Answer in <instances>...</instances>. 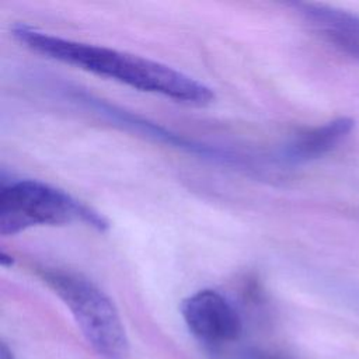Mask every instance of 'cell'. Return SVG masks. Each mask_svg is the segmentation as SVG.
<instances>
[{
  "mask_svg": "<svg viewBox=\"0 0 359 359\" xmlns=\"http://www.w3.org/2000/svg\"><path fill=\"white\" fill-rule=\"evenodd\" d=\"M11 35L22 46L43 57L115 80L139 91L191 105H206L215 100L213 90L205 83L139 55L62 38L25 22L14 24Z\"/></svg>",
  "mask_w": 359,
  "mask_h": 359,
  "instance_id": "6da1fadb",
  "label": "cell"
},
{
  "mask_svg": "<svg viewBox=\"0 0 359 359\" xmlns=\"http://www.w3.org/2000/svg\"><path fill=\"white\" fill-rule=\"evenodd\" d=\"M80 223L98 231L109 227L95 209L63 189L39 180H1L0 234L14 236L34 226Z\"/></svg>",
  "mask_w": 359,
  "mask_h": 359,
  "instance_id": "7a4b0ae2",
  "label": "cell"
},
{
  "mask_svg": "<svg viewBox=\"0 0 359 359\" xmlns=\"http://www.w3.org/2000/svg\"><path fill=\"white\" fill-rule=\"evenodd\" d=\"M43 282L73 314L93 349L105 359H125L128 338L112 300L91 280L70 271L42 268Z\"/></svg>",
  "mask_w": 359,
  "mask_h": 359,
  "instance_id": "3957f363",
  "label": "cell"
},
{
  "mask_svg": "<svg viewBox=\"0 0 359 359\" xmlns=\"http://www.w3.org/2000/svg\"><path fill=\"white\" fill-rule=\"evenodd\" d=\"M182 318L189 331L209 344L230 342L240 337L241 318L231 303L215 290H199L181 303Z\"/></svg>",
  "mask_w": 359,
  "mask_h": 359,
  "instance_id": "277c9868",
  "label": "cell"
},
{
  "mask_svg": "<svg viewBox=\"0 0 359 359\" xmlns=\"http://www.w3.org/2000/svg\"><path fill=\"white\" fill-rule=\"evenodd\" d=\"M70 95L86 104L87 107H90L93 111H97L98 114L109 118L112 122H119L128 128H132L136 132L144 133L146 136H153L156 140L167 143L170 146H177L180 149H184L192 154H199L202 157H209L215 161H222L226 164H236V165H244L245 164V158L234 154L230 150H224V149H219V147H212V146H206V144H201L196 143L194 140H189L184 136L180 135H174L170 130L158 126L157 123H150L146 119H142L139 116H136L132 112H126L121 108H116L112 104H108L100 98L93 97L88 93L84 91H79V90H73L70 93Z\"/></svg>",
  "mask_w": 359,
  "mask_h": 359,
  "instance_id": "5b68a950",
  "label": "cell"
},
{
  "mask_svg": "<svg viewBox=\"0 0 359 359\" xmlns=\"http://www.w3.org/2000/svg\"><path fill=\"white\" fill-rule=\"evenodd\" d=\"M355 121L352 118L341 116L323 125L304 129L279 147L275 161L286 167H294L318 160L338 147V144L349 136Z\"/></svg>",
  "mask_w": 359,
  "mask_h": 359,
  "instance_id": "8992f818",
  "label": "cell"
},
{
  "mask_svg": "<svg viewBox=\"0 0 359 359\" xmlns=\"http://www.w3.org/2000/svg\"><path fill=\"white\" fill-rule=\"evenodd\" d=\"M302 20L335 49L359 59V15L321 3L292 4Z\"/></svg>",
  "mask_w": 359,
  "mask_h": 359,
  "instance_id": "52a82bcc",
  "label": "cell"
},
{
  "mask_svg": "<svg viewBox=\"0 0 359 359\" xmlns=\"http://www.w3.org/2000/svg\"><path fill=\"white\" fill-rule=\"evenodd\" d=\"M0 359H14L11 352L8 351V348L6 346V344L3 342L1 346H0Z\"/></svg>",
  "mask_w": 359,
  "mask_h": 359,
  "instance_id": "ba28073f",
  "label": "cell"
}]
</instances>
